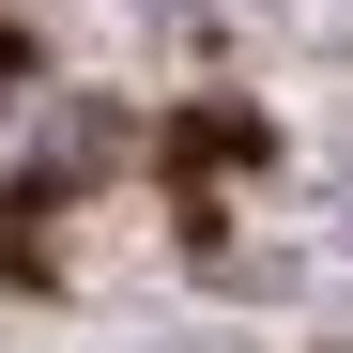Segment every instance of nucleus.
Segmentation results:
<instances>
[{"label": "nucleus", "instance_id": "f257e3e1", "mask_svg": "<svg viewBox=\"0 0 353 353\" xmlns=\"http://www.w3.org/2000/svg\"><path fill=\"white\" fill-rule=\"evenodd\" d=\"M46 169H77V123H62V108L16 77V92H0V200H31Z\"/></svg>", "mask_w": 353, "mask_h": 353}]
</instances>
